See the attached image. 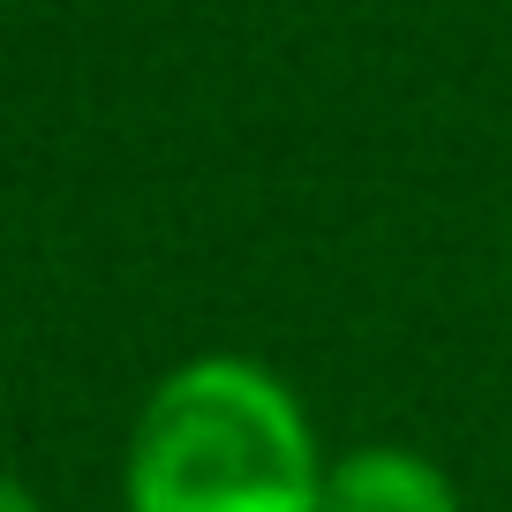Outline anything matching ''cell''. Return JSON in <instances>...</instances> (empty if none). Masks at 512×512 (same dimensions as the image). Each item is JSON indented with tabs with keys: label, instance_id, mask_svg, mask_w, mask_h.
I'll use <instances>...</instances> for the list:
<instances>
[{
	"label": "cell",
	"instance_id": "1",
	"mask_svg": "<svg viewBox=\"0 0 512 512\" xmlns=\"http://www.w3.org/2000/svg\"><path fill=\"white\" fill-rule=\"evenodd\" d=\"M324 437L256 354H189L136 407L121 512H324Z\"/></svg>",
	"mask_w": 512,
	"mask_h": 512
},
{
	"label": "cell",
	"instance_id": "2",
	"mask_svg": "<svg viewBox=\"0 0 512 512\" xmlns=\"http://www.w3.org/2000/svg\"><path fill=\"white\" fill-rule=\"evenodd\" d=\"M324 512H460V482L415 445H347L324 467Z\"/></svg>",
	"mask_w": 512,
	"mask_h": 512
},
{
	"label": "cell",
	"instance_id": "3",
	"mask_svg": "<svg viewBox=\"0 0 512 512\" xmlns=\"http://www.w3.org/2000/svg\"><path fill=\"white\" fill-rule=\"evenodd\" d=\"M0 512H46V505H38V490H31L23 475H8V467H0Z\"/></svg>",
	"mask_w": 512,
	"mask_h": 512
}]
</instances>
